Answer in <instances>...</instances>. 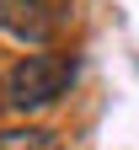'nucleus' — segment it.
Returning <instances> with one entry per match:
<instances>
[{
    "label": "nucleus",
    "mask_w": 139,
    "mask_h": 150,
    "mask_svg": "<svg viewBox=\"0 0 139 150\" xmlns=\"http://www.w3.org/2000/svg\"><path fill=\"white\" fill-rule=\"evenodd\" d=\"M70 86H75V59L70 54L37 48V54H22V59L6 70L0 97H6L11 112H43V107H54L59 97H64Z\"/></svg>",
    "instance_id": "f257e3e1"
},
{
    "label": "nucleus",
    "mask_w": 139,
    "mask_h": 150,
    "mask_svg": "<svg viewBox=\"0 0 139 150\" xmlns=\"http://www.w3.org/2000/svg\"><path fill=\"white\" fill-rule=\"evenodd\" d=\"M0 150H59V134L54 129H6Z\"/></svg>",
    "instance_id": "7ed1b4c3"
},
{
    "label": "nucleus",
    "mask_w": 139,
    "mask_h": 150,
    "mask_svg": "<svg viewBox=\"0 0 139 150\" xmlns=\"http://www.w3.org/2000/svg\"><path fill=\"white\" fill-rule=\"evenodd\" d=\"M75 0H0V32L22 48H43L64 32Z\"/></svg>",
    "instance_id": "f03ea898"
}]
</instances>
